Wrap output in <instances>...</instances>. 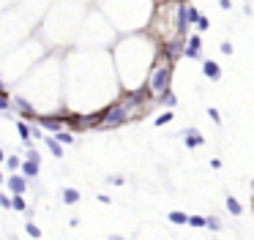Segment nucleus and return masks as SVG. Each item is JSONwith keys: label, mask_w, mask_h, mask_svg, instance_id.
I'll use <instances>...</instances> for the list:
<instances>
[{"label": "nucleus", "mask_w": 254, "mask_h": 240, "mask_svg": "<svg viewBox=\"0 0 254 240\" xmlns=\"http://www.w3.org/2000/svg\"><path fill=\"white\" fill-rule=\"evenodd\" d=\"M183 55L189 60H200L202 58V38H200V33L189 35V41L183 44Z\"/></svg>", "instance_id": "nucleus-4"}, {"label": "nucleus", "mask_w": 254, "mask_h": 240, "mask_svg": "<svg viewBox=\"0 0 254 240\" xmlns=\"http://www.w3.org/2000/svg\"><path fill=\"white\" fill-rule=\"evenodd\" d=\"M205 227L216 232V229H221V221H219V218H216V216H211V218H205Z\"/></svg>", "instance_id": "nucleus-26"}, {"label": "nucleus", "mask_w": 254, "mask_h": 240, "mask_svg": "<svg viewBox=\"0 0 254 240\" xmlns=\"http://www.w3.org/2000/svg\"><path fill=\"white\" fill-rule=\"evenodd\" d=\"M101 202V205H109V202H112V197H107V194H99V197H96Z\"/></svg>", "instance_id": "nucleus-32"}, {"label": "nucleus", "mask_w": 254, "mask_h": 240, "mask_svg": "<svg viewBox=\"0 0 254 240\" xmlns=\"http://www.w3.org/2000/svg\"><path fill=\"white\" fill-rule=\"evenodd\" d=\"M8 106H11V101H8V93H0V112L6 117H14L11 112H8Z\"/></svg>", "instance_id": "nucleus-18"}, {"label": "nucleus", "mask_w": 254, "mask_h": 240, "mask_svg": "<svg viewBox=\"0 0 254 240\" xmlns=\"http://www.w3.org/2000/svg\"><path fill=\"white\" fill-rule=\"evenodd\" d=\"M189 30V17H186V3L178 0V35H186Z\"/></svg>", "instance_id": "nucleus-7"}, {"label": "nucleus", "mask_w": 254, "mask_h": 240, "mask_svg": "<svg viewBox=\"0 0 254 240\" xmlns=\"http://www.w3.org/2000/svg\"><path fill=\"white\" fill-rule=\"evenodd\" d=\"M172 117H175V112H170V109H167V112H161V115L156 117V126H167V123L172 120Z\"/></svg>", "instance_id": "nucleus-22"}, {"label": "nucleus", "mask_w": 254, "mask_h": 240, "mask_svg": "<svg viewBox=\"0 0 254 240\" xmlns=\"http://www.w3.org/2000/svg\"><path fill=\"white\" fill-rule=\"evenodd\" d=\"M172 82V60L167 58V63H159L148 76V93L150 96H161L164 90H170Z\"/></svg>", "instance_id": "nucleus-1"}, {"label": "nucleus", "mask_w": 254, "mask_h": 240, "mask_svg": "<svg viewBox=\"0 0 254 240\" xmlns=\"http://www.w3.org/2000/svg\"><path fill=\"white\" fill-rule=\"evenodd\" d=\"M109 183H112V186H123L126 177H123V175H112V177H109Z\"/></svg>", "instance_id": "nucleus-30"}, {"label": "nucleus", "mask_w": 254, "mask_h": 240, "mask_svg": "<svg viewBox=\"0 0 254 240\" xmlns=\"http://www.w3.org/2000/svg\"><path fill=\"white\" fill-rule=\"evenodd\" d=\"M183 139H186V145H189V147H202V145H205V139H202V134L197 129H189L183 134Z\"/></svg>", "instance_id": "nucleus-10"}, {"label": "nucleus", "mask_w": 254, "mask_h": 240, "mask_svg": "<svg viewBox=\"0 0 254 240\" xmlns=\"http://www.w3.org/2000/svg\"><path fill=\"white\" fill-rule=\"evenodd\" d=\"M41 139H44V142H47V147H49V153H52V156H55V158H63V145H60V142H58V139H55V137H52V134H49V137H41Z\"/></svg>", "instance_id": "nucleus-11"}, {"label": "nucleus", "mask_w": 254, "mask_h": 240, "mask_svg": "<svg viewBox=\"0 0 254 240\" xmlns=\"http://www.w3.org/2000/svg\"><path fill=\"white\" fill-rule=\"evenodd\" d=\"M52 137L60 142V145H71V142H74V134H71V131H63V129H60V131H55Z\"/></svg>", "instance_id": "nucleus-15"}, {"label": "nucleus", "mask_w": 254, "mask_h": 240, "mask_svg": "<svg viewBox=\"0 0 254 240\" xmlns=\"http://www.w3.org/2000/svg\"><path fill=\"white\" fill-rule=\"evenodd\" d=\"M219 6L224 8V11H230V8H232V0H219Z\"/></svg>", "instance_id": "nucleus-33"}, {"label": "nucleus", "mask_w": 254, "mask_h": 240, "mask_svg": "<svg viewBox=\"0 0 254 240\" xmlns=\"http://www.w3.org/2000/svg\"><path fill=\"white\" fill-rule=\"evenodd\" d=\"M3 161L8 164V170H11V172H17V170H19V164H22V158H19V156H6Z\"/></svg>", "instance_id": "nucleus-21"}, {"label": "nucleus", "mask_w": 254, "mask_h": 240, "mask_svg": "<svg viewBox=\"0 0 254 240\" xmlns=\"http://www.w3.org/2000/svg\"><path fill=\"white\" fill-rule=\"evenodd\" d=\"M183 35H178L175 41H167V55H170V60H175L178 55H183Z\"/></svg>", "instance_id": "nucleus-9"}, {"label": "nucleus", "mask_w": 254, "mask_h": 240, "mask_svg": "<svg viewBox=\"0 0 254 240\" xmlns=\"http://www.w3.org/2000/svg\"><path fill=\"white\" fill-rule=\"evenodd\" d=\"M3 158H6V150H3V147H0V161H3Z\"/></svg>", "instance_id": "nucleus-35"}, {"label": "nucleus", "mask_w": 254, "mask_h": 240, "mask_svg": "<svg viewBox=\"0 0 254 240\" xmlns=\"http://www.w3.org/2000/svg\"><path fill=\"white\" fill-rule=\"evenodd\" d=\"M167 3H178V0H167Z\"/></svg>", "instance_id": "nucleus-37"}, {"label": "nucleus", "mask_w": 254, "mask_h": 240, "mask_svg": "<svg viewBox=\"0 0 254 240\" xmlns=\"http://www.w3.org/2000/svg\"><path fill=\"white\" fill-rule=\"evenodd\" d=\"M159 99H161V101H164V104H167V106H175V104H178V96H175V93H172V90H164V93H161V96H159Z\"/></svg>", "instance_id": "nucleus-20"}, {"label": "nucleus", "mask_w": 254, "mask_h": 240, "mask_svg": "<svg viewBox=\"0 0 254 240\" xmlns=\"http://www.w3.org/2000/svg\"><path fill=\"white\" fill-rule=\"evenodd\" d=\"M208 117H211L213 123H219V126H221V115H219V109H213V106H211V109H208Z\"/></svg>", "instance_id": "nucleus-29"}, {"label": "nucleus", "mask_w": 254, "mask_h": 240, "mask_svg": "<svg viewBox=\"0 0 254 240\" xmlns=\"http://www.w3.org/2000/svg\"><path fill=\"white\" fill-rule=\"evenodd\" d=\"M129 120H131V109L123 104V101H120V104H112L104 115H99L101 129H118V126L129 123Z\"/></svg>", "instance_id": "nucleus-2"}, {"label": "nucleus", "mask_w": 254, "mask_h": 240, "mask_svg": "<svg viewBox=\"0 0 254 240\" xmlns=\"http://www.w3.org/2000/svg\"><path fill=\"white\" fill-rule=\"evenodd\" d=\"M17 131H19V139H22L25 145H30V139H33V137H30V126L25 123V120H17Z\"/></svg>", "instance_id": "nucleus-14"}, {"label": "nucleus", "mask_w": 254, "mask_h": 240, "mask_svg": "<svg viewBox=\"0 0 254 240\" xmlns=\"http://www.w3.org/2000/svg\"><path fill=\"white\" fill-rule=\"evenodd\" d=\"M194 25H197V30L202 33V30H208V28H211V19H208V17H202V14H200V17L194 19Z\"/></svg>", "instance_id": "nucleus-23"}, {"label": "nucleus", "mask_w": 254, "mask_h": 240, "mask_svg": "<svg viewBox=\"0 0 254 240\" xmlns=\"http://www.w3.org/2000/svg\"><path fill=\"white\" fill-rule=\"evenodd\" d=\"M221 55H232V44H230V41L221 44Z\"/></svg>", "instance_id": "nucleus-31"}, {"label": "nucleus", "mask_w": 254, "mask_h": 240, "mask_svg": "<svg viewBox=\"0 0 254 240\" xmlns=\"http://www.w3.org/2000/svg\"><path fill=\"white\" fill-rule=\"evenodd\" d=\"M227 210H230L232 216H241V213H243V207H241V202H238L235 197H227Z\"/></svg>", "instance_id": "nucleus-16"}, {"label": "nucleus", "mask_w": 254, "mask_h": 240, "mask_svg": "<svg viewBox=\"0 0 254 240\" xmlns=\"http://www.w3.org/2000/svg\"><path fill=\"white\" fill-rule=\"evenodd\" d=\"M0 93H8V88H6V82L0 79Z\"/></svg>", "instance_id": "nucleus-34"}, {"label": "nucleus", "mask_w": 254, "mask_h": 240, "mask_svg": "<svg viewBox=\"0 0 254 240\" xmlns=\"http://www.w3.org/2000/svg\"><path fill=\"white\" fill-rule=\"evenodd\" d=\"M0 183H3V172H0Z\"/></svg>", "instance_id": "nucleus-36"}, {"label": "nucleus", "mask_w": 254, "mask_h": 240, "mask_svg": "<svg viewBox=\"0 0 254 240\" xmlns=\"http://www.w3.org/2000/svg\"><path fill=\"white\" fill-rule=\"evenodd\" d=\"M79 199H82V194L77 188H63V205H77Z\"/></svg>", "instance_id": "nucleus-13"}, {"label": "nucleus", "mask_w": 254, "mask_h": 240, "mask_svg": "<svg viewBox=\"0 0 254 240\" xmlns=\"http://www.w3.org/2000/svg\"><path fill=\"white\" fill-rule=\"evenodd\" d=\"M38 170H41V164H36V161H28V158H25L22 164H19V172H22V177L25 180H36V175H38Z\"/></svg>", "instance_id": "nucleus-5"}, {"label": "nucleus", "mask_w": 254, "mask_h": 240, "mask_svg": "<svg viewBox=\"0 0 254 240\" xmlns=\"http://www.w3.org/2000/svg\"><path fill=\"white\" fill-rule=\"evenodd\" d=\"M186 224H191V227H205V216H189Z\"/></svg>", "instance_id": "nucleus-27"}, {"label": "nucleus", "mask_w": 254, "mask_h": 240, "mask_svg": "<svg viewBox=\"0 0 254 240\" xmlns=\"http://www.w3.org/2000/svg\"><path fill=\"white\" fill-rule=\"evenodd\" d=\"M202 74H205L208 79H213V82H219L221 79V66L216 63V60H205V63H202Z\"/></svg>", "instance_id": "nucleus-6"}, {"label": "nucleus", "mask_w": 254, "mask_h": 240, "mask_svg": "<svg viewBox=\"0 0 254 240\" xmlns=\"http://www.w3.org/2000/svg\"><path fill=\"white\" fill-rule=\"evenodd\" d=\"M11 207H14V210H28V202L22 199V194H14V199H11Z\"/></svg>", "instance_id": "nucleus-19"}, {"label": "nucleus", "mask_w": 254, "mask_h": 240, "mask_svg": "<svg viewBox=\"0 0 254 240\" xmlns=\"http://www.w3.org/2000/svg\"><path fill=\"white\" fill-rule=\"evenodd\" d=\"M6 183H8V188H11V194H25L28 191V180H25L22 175H11Z\"/></svg>", "instance_id": "nucleus-8"}, {"label": "nucleus", "mask_w": 254, "mask_h": 240, "mask_svg": "<svg viewBox=\"0 0 254 240\" xmlns=\"http://www.w3.org/2000/svg\"><path fill=\"white\" fill-rule=\"evenodd\" d=\"M36 120H38V123H41V129H47V131H60L63 129V123H60L58 117H36Z\"/></svg>", "instance_id": "nucleus-12"}, {"label": "nucleus", "mask_w": 254, "mask_h": 240, "mask_svg": "<svg viewBox=\"0 0 254 240\" xmlns=\"http://www.w3.org/2000/svg\"><path fill=\"white\" fill-rule=\"evenodd\" d=\"M8 101H11L14 106H17L19 115H22L25 120H36V117H38V115H36V106L30 104L28 99H22V96H8Z\"/></svg>", "instance_id": "nucleus-3"}, {"label": "nucleus", "mask_w": 254, "mask_h": 240, "mask_svg": "<svg viewBox=\"0 0 254 240\" xmlns=\"http://www.w3.org/2000/svg\"><path fill=\"white\" fill-rule=\"evenodd\" d=\"M25 229H28V235H30V238H41V229L36 227L33 221H28V224H25Z\"/></svg>", "instance_id": "nucleus-25"}, {"label": "nucleus", "mask_w": 254, "mask_h": 240, "mask_svg": "<svg viewBox=\"0 0 254 240\" xmlns=\"http://www.w3.org/2000/svg\"><path fill=\"white\" fill-rule=\"evenodd\" d=\"M25 158H28V161H36V164H41V153L36 150V147H30V150L25 153Z\"/></svg>", "instance_id": "nucleus-24"}, {"label": "nucleus", "mask_w": 254, "mask_h": 240, "mask_svg": "<svg viewBox=\"0 0 254 240\" xmlns=\"http://www.w3.org/2000/svg\"><path fill=\"white\" fill-rule=\"evenodd\" d=\"M0 207L3 210H11V197L8 194H0Z\"/></svg>", "instance_id": "nucleus-28"}, {"label": "nucleus", "mask_w": 254, "mask_h": 240, "mask_svg": "<svg viewBox=\"0 0 254 240\" xmlns=\"http://www.w3.org/2000/svg\"><path fill=\"white\" fill-rule=\"evenodd\" d=\"M167 218H170L172 224H186V221H189V216L181 213V210H170V213H167Z\"/></svg>", "instance_id": "nucleus-17"}]
</instances>
